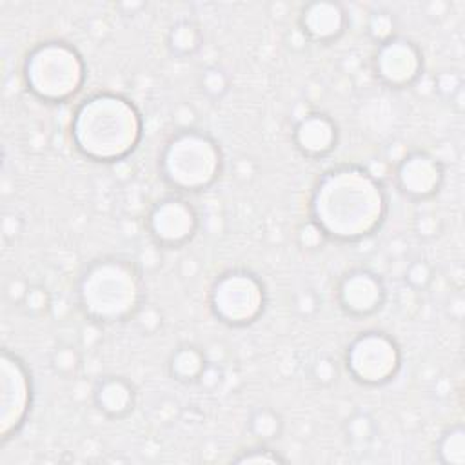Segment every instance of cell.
Returning a JSON list of instances; mask_svg holds the SVG:
<instances>
[{"instance_id": "cell-1", "label": "cell", "mask_w": 465, "mask_h": 465, "mask_svg": "<svg viewBox=\"0 0 465 465\" xmlns=\"http://www.w3.org/2000/svg\"><path fill=\"white\" fill-rule=\"evenodd\" d=\"M389 213V194L367 167L343 163L327 169L309 198V218L329 240L354 243L372 236Z\"/></svg>"}, {"instance_id": "cell-2", "label": "cell", "mask_w": 465, "mask_h": 465, "mask_svg": "<svg viewBox=\"0 0 465 465\" xmlns=\"http://www.w3.org/2000/svg\"><path fill=\"white\" fill-rule=\"evenodd\" d=\"M143 136V118L127 96L102 91L82 100L71 118L73 147L84 158L114 163L131 156Z\"/></svg>"}, {"instance_id": "cell-3", "label": "cell", "mask_w": 465, "mask_h": 465, "mask_svg": "<svg viewBox=\"0 0 465 465\" xmlns=\"http://www.w3.org/2000/svg\"><path fill=\"white\" fill-rule=\"evenodd\" d=\"M76 302L82 314L94 325L134 320L145 303L143 274L129 258H96L78 278Z\"/></svg>"}, {"instance_id": "cell-4", "label": "cell", "mask_w": 465, "mask_h": 465, "mask_svg": "<svg viewBox=\"0 0 465 465\" xmlns=\"http://www.w3.org/2000/svg\"><path fill=\"white\" fill-rule=\"evenodd\" d=\"M160 176L182 193H202L214 185L223 171L220 143L200 129H178L158 156Z\"/></svg>"}, {"instance_id": "cell-5", "label": "cell", "mask_w": 465, "mask_h": 465, "mask_svg": "<svg viewBox=\"0 0 465 465\" xmlns=\"http://www.w3.org/2000/svg\"><path fill=\"white\" fill-rule=\"evenodd\" d=\"M22 78L27 91L40 102L64 104L82 91L87 65L73 44L44 40L25 54Z\"/></svg>"}, {"instance_id": "cell-6", "label": "cell", "mask_w": 465, "mask_h": 465, "mask_svg": "<svg viewBox=\"0 0 465 465\" xmlns=\"http://www.w3.org/2000/svg\"><path fill=\"white\" fill-rule=\"evenodd\" d=\"M267 291L263 282L247 269L222 272L209 289L213 316L229 327H247L265 311Z\"/></svg>"}, {"instance_id": "cell-7", "label": "cell", "mask_w": 465, "mask_h": 465, "mask_svg": "<svg viewBox=\"0 0 465 465\" xmlns=\"http://www.w3.org/2000/svg\"><path fill=\"white\" fill-rule=\"evenodd\" d=\"M400 343L385 331L371 329L356 334L343 356L349 376L365 387H381L392 381L401 369Z\"/></svg>"}, {"instance_id": "cell-8", "label": "cell", "mask_w": 465, "mask_h": 465, "mask_svg": "<svg viewBox=\"0 0 465 465\" xmlns=\"http://www.w3.org/2000/svg\"><path fill=\"white\" fill-rule=\"evenodd\" d=\"M33 378L25 361L4 349L0 354V440L15 438L27 421L33 405Z\"/></svg>"}, {"instance_id": "cell-9", "label": "cell", "mask_w": 465, "mask_h": 465, "mask_svg": "<svg viewBox=\"0 0 465 465\" xmlns=\"http://www.w3.org/2000/svg\"><path fill=\"white\" fill-rule=\"evenodd\" d=\"M147 232L158 247L176 249L189 243L200 227L194 205L176 194L160 198L147 213Z\"/></svg>"}, {"instance_id": "cell-10", "label": "cell", "mask_w": 465, "mask_h": 465, "mask_svg": "<svg viewBox=\"0 0 465 465\" xmlns=\"http://www.w3.org/2000/svg\"><path fill=\"white\" fill-rule=\"evenodd\" d=\"M372 71L380 84L391 89L414 85L423 73V54L418 44L405 36H394L376 45Z\"/></svg>"}, {"instance_id": "cell-11", "label": "cell", "mask_w": 465, "mask_h": 465, "mask_svg": "<svg viewBox=\"0 0 465 465\" xmlns=\"http://www.w3.org/2000/svg\"><path fill=\"white\" fill-rule=\"evenodd\" d=\"M392 176L403 196L425 202L440 193L445 182V167L427 151H411L396 162Z\"/></svg>"}, {"instance_id": "cell-12", "label": "cell", "mask_w": 465, "mask_h": 465, "mask_svg": "<svg viewBox=\"0 0 465 465\" xmlns=\"http://www.w3.org/2000/svg\"><path fill=\"white\" fill-rule=\"evenodd\" d=\"M387 300V287L374 271L356 267L347 271L336 285L338 307L352 318H367L378 312Z\"/></svg>"}, {"instance_id": "cell-13", "label": "cell", "mask_w": 465, "mask_h": 465, "mask_svg": "<svg viewBox=\"0 0 465 465\" xmlns=\"http://www.w3.org/2000/svg\"><path fill=\"white\" fill-rule=\"evenodd\" d=\"M347 22V11L340 2L314 0L300 9L298 31L307 42L332 44L345 33Z\"/></svg>"}, {"instance_id": "cell-14", "label": "cell", "mask_w": 465, "mask_h": 465, "mask_svg": "<svg viewBox=\"0 0 465 465\" xmlns=\"http://www.w3.org/2000/svg\"><path fill=\"white\" fill-rule=\"evenodd\" d=\"M340 131L336 122L320 111L302 114L292 127V142L296 149L311 160H320L331 154L338 145Z\"/></svg>"}, {"instance_id": "cell-15", "label": "cell", "mask_w": 465, "mask_h": 465, "mask_svg": "<svg viewBox=\"0 0 465 465\" xmlns=\"http://www.w3.org/2000/svg\"><path fill=\"white\" fill-rule=\"evenodd\" d=\"M93 405L111 420H122L136 407V389L124 376H104L91 391Z\"/></svg>"}, {"instance_id": "cell-16", "label": "cell", "mask_w": 465, "mask_h": 465, "mask_svg": "<svg viewBox=\"0 0 465 465\" xmlns=\"http://www.w3.org/2000/svg\"><path fill=\"white\" fill-rule=\"evenodd\" d=\"M207 363L209 360L203 349L193 343H182L169 354L167 372L178 383H198V378Z\"/></svg>"}, {"instance_id": "cell-17", "label": "cell", "mask_w": 465, "mask_h": 465, "mask_svg": "<svg viewBox=\"0 0 465 465\" xmlns=\"http://www.w3.org/2000/svg\"><path fill=\"white\" fill-rule=\"evenodd\" d=\"M203 44V33L193 20H178L167 33V47L176 58H189L200 51Z\"/></svg>"}, {"instance_id": "cell-18", "label": "cell", "mask_w": 465, "mask_h": 465, "mask_svg": "<svg viewBox=\"0 0 465 465\" xmlns=\"http://www.w3.org/2000/svg\"><path fill=\"white\" fill-rule=\"evenodd\" d=\"M247 427L258 443L271 445L283 432V418L278 411L271 407H256L249 416Z\"/></svg>"}, {"instance_id": "cell-19", "label": "cell", "mask_w": 465, "mask_h": 465, "mask_svg": "<svg viewBox=\"0 0 465 465\" xmlns=\"http://www.w3.org/2000/svg\"><path fill=\"white\" fill-rule=\"evenodd\" d=\"M436 454L443 465H465V430L461 425H452L441 432Z\"/></svg>"}, {"instance_id": "cell-20", "label": "cell", "mask_w": 465, "mask_h": 465, "mask_svg": "<svg viewBox=\"0 0 465 465\" xmlns=\"http://www.w3.org/2000/svg\"><path fill=\"white\" fill-rule=\"evenodd\" d=\"M51 369L62 378H74L82 369V352L71 343H60L51 351Z\"/></svg>"}, {"instance_id": "cell-21", "label": "cell", "mask_w": 465, "mask_h": 465, "mask_svg": "<svg viewBox=\"0 0 465 465\" xmlns=\"http://www.w3.org/2000/svg\"><path fill=\"white\" fill-rule=\"evenodd\" d=\"M376 421L367 412H354L343 423V434L352 445H367L376 436Z\"/></svg>"}, {"instance_id": "cell-22", "label": "cell", "mask_w": 465, "mask_h": 465, "mask_svg": "<svg viewBox=\"0 0 465 465\" xmlns=\"http://www.w3.org/2000/svg\"><path fill=\"white\" fill-rule=\"evenodd\" d=\"M398 29V22L396 16L387 11V9H376L367 16V24H365V31L369 35V38L380 45L394 36H398L396 33Z\"/></svg>"}, {"instance_id": "cell-23", "label": "cell", "mask_w": 465, "mask_h": 465, "mask_svg": "<svg viewBox=\"0 0 465 465\" xmlns=\"http://www.w3.org/2000/svg\"><path fill=\"white\" fill-rule=\"evenodd\" d=\"M198 85L202 89V93L211 98V100H220L223 98L229 89H231V78L229 74L218 67V65H209L205 69L200 71L198 76Z\"/></svg>"}, {"instance_id": "cell-24", "label": "cell", "mask_w": 465, "mask_h": 465, "mask_svg": "<svg viewBox=\"0 0 465 465\" xmlns=\"http://www.w3.org/2000/svg\"><path fill=\"white\" fill-rule=\"evenodd\" d=\"M27 316L42 318L51 309V294L49 291L40 283H29L20 305H18Z\"/></svg>"}, {"instance_id": "cell-25", "label": "cell", "mask_w": 465, "mask_h": 465, "mask_svg": "<svg viewBox=\"0 0 465 465\" xmlns=\"http://www.w3.org/2000/svg\"><path fill=\"white\" fill-rule=\"evenodd\" d=\"M405 285L412 291H425L434 280V267L427 260H414L405 267Z\"/></svg>"}, {"instance_id": "cell-26", "label": "cell", "mask_w": 465, "mask_h": 465, "mask_svg": "<svg viewBox=\"0 0 465 465\" xmlns=\"http://www.w3.org/2000/svg\"><path fill=\"white\" fill-rule=\"evenodd\" d=\"M234 463H285V458L269 447V443H258L251 449L242 450L236 458H232Z\"/></svg>"}, {"instance_id": "cell-27", "label": "cell", "mask_w": 465, "mask_h": 465, "mask_svg": "<svg viewBox=\"0 0 465 465\" xmlns=\"http://www.w3.org/2000/svg\"><path fill=\"white\" fill-rule=\"evenodd\" d=\"M327 240H329V238L325 236V232H323L311 218L305 220V222L298 227V231H296V242H298V245H300L303 251H309V252L322 249Z\"/></svg>"}, {"instance_id": "cell-28", "label": "cell", "mask_w": 465, "mask_h": 465, "mask_svg": "<svg viewBox=\"0 0 465 465\" xmlns=\"http://www.w3.org/2000/svg\"><path fill=\"white\" fill-rule=\"evenodd\" d=\"M414 231L421 240H432L441 234L443 222L434 211H421L414 218Z\"/></svg>"}, {"instance_id": "cell-29", "label": "cell", "mask_w": 465, "mask_h": 465, "mask_svg": "<svg viewBox=\"0 0 465 465\" xmlns=\"http://www.w3.org/2000/svg\"><path fill=\"white\" fill-rule=\"evenodd\" d=\"M338 365L331 356H320L311 367V378L320 387H331L338 380Z\"/></svg>"}, {"instance_id": "cell-30", "label": "cell", "mask_w": 465, "mask_h": 465, "mask_svg": "<svg viewBox=\"0 0 465 465\" xmlns=\"http://www.w3.org/2000/svg\"><path fill=\"white\" fill-rule=\"evenodd\" d=\"M136 320V325L138 329L143 332V334H153L160 329L162 325V314L156 307H147L143 303V307L138 311V314L134 316Z\"/></svg>"}, {"instance_id": "cell-31", "label": "cell", "mask_w": 465, "mask_h": 465, "mask_svg": "<svg viewBox=\"0 0 465 465\" xmlns=\"http://www.w3.org/2000/svg\"><path fill=\"white\" fill-rule=\"evenodd\" d=\"M434 87L436 91L443 96V98H452L461 87H463V82H461V76L456 74V73H440L436 78H434Z\"/></svg>"}, {"instance_id": "cell-32", "label": "cell", "mask_w": 465, "mask_h": 465, "mask_svg": "<svg viewBox=\"0 0 465 465\" xmlns=\"http://www.w3.org/2000/svg\"><path fill=\"white\" fill-rule=\"evenodd\" d=\"M223 380V367L222 363H214V361H209L203 369V372L200 374L198 378V385L207 389V391H214Z\"/></svg>"}, {"instance_id": "cell-33", "label": "cell", "mask_w": 465, "mask_h": 465, "mask_svg": "<svg viewBox=\"0 0 465 465\" xmlns=\"http://www.w3.org/2000/svg\"><path fill=\"white\" fill-rule=\"evenodd\" d=\"M29 283L22 278H11L7 283H5V296L15 303V305H20L25 291H27Z\"/></svg>"}, {"instance_id": "cell-34", "label": "cell", "mask_w": 465, "mask_h": 465, "mask_svg": "<svg viewBox=\"0 0 465 465\" xmlns=\"http://www.w3.org/2000/svg\"><path fill=\"white\" fill-rule=\"evenodd\" d=\"M296 309H298L302 314H305V316L312 314V312L318 309L316 296H314L312 292H309V291L302 292V294L296 298Z\"/></svg>"}, {"instance_id": "cell-35", "label": "cell", "mask_w": 465, "mask_h": 465, "mask_svg": "<svg viewBox=\"0 0 465 465\" xmlns=\"http://www.w3.org/2000/svg\"><path fill=\"white\" fill-rule=\"evenodd\" d=\"M22 229V222L15 214H5L2 220V232L5 238H15Z\"/></svg>"}]
</instances>
